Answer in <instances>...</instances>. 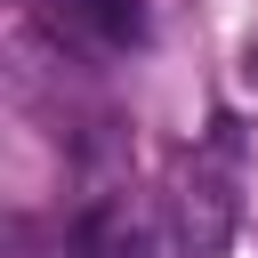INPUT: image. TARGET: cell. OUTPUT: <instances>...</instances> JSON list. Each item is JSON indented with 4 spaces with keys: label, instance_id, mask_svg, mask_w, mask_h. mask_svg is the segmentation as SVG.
Returning <instances> with one entry per match:
<instances>
[{
    "label": "cell",
    "instance_id": "obj_1",
    "mask_svg": "<svg viewBox=\"0 0 258 258\" xmlns=\"http://www.w3.org/2000/svg\"><path fill=\"white\" fill-rule=\"evenodd\" d=\"M169 242H177V258H226L234 250V194L210 169L177 177V194H169Z\"/></svg>",
    "mask_w": 258,
    "mask_h": 258
},
{
    "label": "cell",
    "instance_id": "obj_2",
    "mask_svg": "<svg viewBox=\"0 0 258 258\" xmlns=\"http://www.w3.org/2000/svg\"><path fill=\"white\" fill-rule=\"evenodd\" d=\"M56 16L97 48H137L145 40V8L137 0H56Z\"/></svg>",
    "mask_w": 258,
    "mask_h": 258
}]
</instances>
